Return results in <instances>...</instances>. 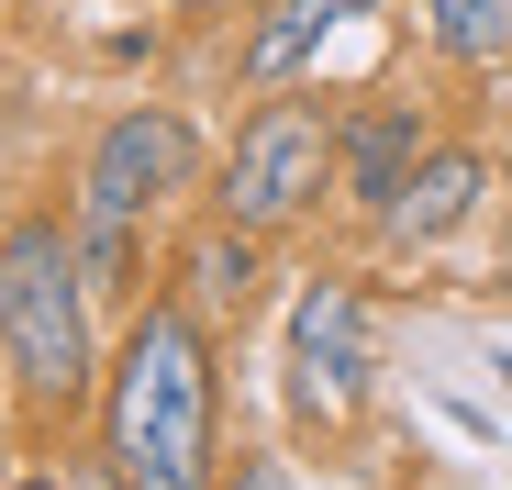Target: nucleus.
<instances>
[{"instance_id":"9","label":"nucleus","mask_w":512,"mask_h":490,"mask_svg":"<svg viewBox=\"0 0 512 490\" xmlns=\"http://www.w3.org/2000/svg\"><path fill=\"white\" fill-rule=\"evenodd\" d=\"M179 279H190V312H245L256 301V223H212L179 257Z\"/></svg>"},{"instance_id":"6","label":"nucleus","mask_w":512,"mask_h":490,"mask_svg":"<svg viewBox=\"0 0 512 490\" xmlns=\"http://www.w3.org/2000/svg\"><path fill=\"white\" fill-rule=\"evenodd\" d=\"M334 168H346V190H357L368 212H390L401 179L423 168V101H379V112H357L346 134H334Z\"/></svg>"},{"instance_id":"12","label":"nucleus","mask_w":512,"mask_h":490,"mask_svg":"<svg viewBox=\"0 0 512 490\" xmlns=\"http://www.w3.org/2000/svg\"><path fill=\"white\" fill-rule=\"evenodd\" d=\"M234 490H290V468H279V457H256V468H245Z\"/></svg>"},{"instance_id":"13","label":"nucleus","mask_w":512,"mask_h":490,"mask_svg":"<svg viewBox=\"0 0 512 490\" xmlns=\"http://www.w3.org/2000/svg\"><path fill=\"white\" fill-rule=\"evenodd\" d=\"M12 490H67V479H45V468H34V479H12Z\"/></svg>"},{"instance_id":"10","label":"nucleus","mask_w":512,"mask_h":490,"mask_svg":"<svg viewBox=\"0 0 512 490\" xmlns=\"http://www.w3.org/2000/svg\"><path fill=\"white\" fill-rule=\"evenodd\" d=\"M423 34H435V56H457V67H501L512 56V0H435Z\"/></svg>"},{"instance_id":"7","label":"nucleus","mask_w":512,"mask_h":490,"mask_svg":"<svg viewBox=\"0 0 512 490\" xmlns=\"http://www.w3.org/2000/svg\"><path fill=\"white\" fill-rule=\"evenodd\" d=\"M479 190H490V168H479V156L468 145H423V168L401 179V201L379 212L401 245H435V234H457L468 212H479Z\"/></svg>"},{"instance_id":"5","label":"nucleus","mask_w":512,"mask_h":490,"mask_svg":"<svg viewBox=\"0 0 512 490\" xmlns=\"http://www.w3.org/2000/svg\"><path fill=\"white\" fill-rule=\"evenodd\" d=\"M290 390H301V413H346L368 390V301H357V279H312L290 301Z\"/></svg>"},{"instance_id":"3","label":"nucleus","mask_w":512,"mask_h":490,"mask_svg":"<svg viewBox=\"0 0 512 490\" xmlns=\"http://www.w3.org/2000/svg\"><path fill=\"white\" fill-rule=\"evenodd\" d=\"M323 168H334V134H323V112L312 101H256L245 123H234V156H223V223H290L312 190H323Z\"/></svg>"},{"instance_id":"8","label":"nucleus","mask_w":512,"mask_h":490,"mask_svg":"<svg viewBox=\"0 0 512 490\" xmlns=\"http://www.w3.org/2000/svg\"><path fill=\"white\" fill-rule=\"evenodd\" d=\"M357 12H368V0H279V12L245 34V78H256V90L301 78V67L323 56V34H334V23H357Z\"/></svg>"},{"instance_id":"4","label":"nucleus","mask_w":512,"mask_h":490,"mask_svg":"<svg viewBox=\"0 0 512 490\" xmlns=\"http://www.w3.org/2000/svg\"><path fill=\"white\" fill-rule=\"evenodd\" d=\"M190 179H201V134H190V112L134 101V112L101 123L90 179H78V212H123V223H145L167 190H190Z\"/></svg>"},{"instance_id":"1","label":"nucleus","mask_w":512,"mask_h":490,"mask_svg":"<svg viewBox=\"0 0 512 490\" xmlns=\"http://www.w3.org/2000/svg\"><path fill=\"white\" fill-rule=\"evenodd\" d=\"M112 490H212V323L190 301H145L101 368Z\"/></svg>"},{"instance_id":"11","label":"nucleus","mask_w":512,"mask_h":490,"mask_svg":"<svg viewBox=\"0 0 512 490\" xmlns=\"http://www.w3.org/2000/svg\"><path fill=\"white\" fill-rule=\"evenodd\" d=\"M78 268H90V290H123L134 279V223L123 212H78Z\"/></svg>"},{"instance_id":"2","label":"nucleus","mask_w":512,"mask_h":490,"mask_svg":"<svg viewBox=\"0 0 512 490\" xmlns=\"http://www.w3.org/2000/svg\"><path fill=\"white\" fill-rule=\"evenodd\" d=\"M0 357H12V379L45 401V413H67V401L101 379L90 268H78V234L45 223V212L0 234Z\"/></svg>"}]
</instances>
